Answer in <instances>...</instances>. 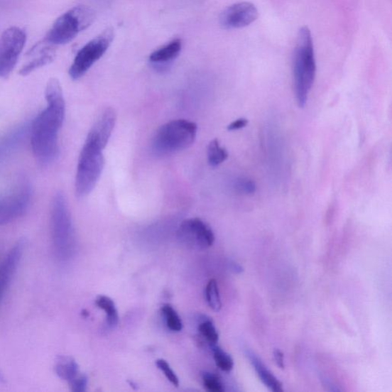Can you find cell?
<instances>
[{"mask_svg": "<svg viewBox=\"0 0 392 392\" xmlns=\"http://www.w3.org/2000/svg\"><path fill=\"white\" fill-rule=\"evenodd\" d=\"M46 107L31 126V145L36 160L42 164L53 162L60 153L58 134L65 116V102L61 85L55 78L45 88Z\"/></svg>", "mask_w": 392, "mask_h": 392, "instance_id": "6da1fadb", "label": "cell"}, {"mask_svg": "<svg viewBox=\"0 0 392 392\" xmlns=\"http://www.w3.org/2000/svg\"><path fill=\"white\" fill-rule=\"evenodd\" d=\"M293 70L297 102L300 107H305L317 72L312 38L307 26L302 27L298 33L294 49Z\"/></svg>", "mask_w": 392, "mask_h": 392, "instance_id": "7a4b0ae2", "label": "cell"}, {"mask_svg": "<svg viewBox=\"0 0 392 392\" xmlns=\"http://www.w3.org/2000/svg\"><path fill=\"white\" fill-rule=\"evenodd\" d=\"M104 148L91 137L87 136L78 159L75 178V193L84 198L94 189L104 165Z\"/></svg>", "mask_w": 392, "mask_h": 392, "instance_id": "3957f363", "label": "cell"}, {"mask_svg": "<svg viewBox=\"0 0 392 392\" xmlns=\"http://www.w3.org/2000/svg\"><path fill=\"white\" fill-rule=\"evenodd\" d=\"M197 131V125L190 121L168 122L156 133L152 151L158 156H168L187 149L194 143Z\"/></svg>", "mask_w": 392, "mask_h": 392, "instance_id": "277c9868", "label": "cell"}, {"mask_svg": "<svg viewBox=\"0 0 392 392\" xmlns=\"http://www.w3.org/2000/svg\"><path fill=\"white\" fill-rule=\"evenodd\" d=\"M94 19L95 12L91 7L75 6L56 19L43 41L53 46L70 43L78 33L89 27Z\"/></svg>", "mask_w": 392, "mask_h": 392, "instance_id": "5b68a950", "label": "cell"}, {"mask_svg": "<svg viewBox=\"0 0 392 392\" xmlns=\"http://www.w3.org/2000/svg\"><path fill=\"white\" fill-rule=\"evenodd\" d=\"M51 230L56 257L62 261L67 259L73 251L74 230L71 214L62 192H57L53 198Z\"/></svg>", "mask_w": 392, "mask_h": 392, "instance_id": "8992f818", "label": "cell"}, {"mask_svg": "<svg viewBox=\"0 0 392 392\" xmlns=\"http://www.w3.org/2000/svg\"><path fill=\"white\" fill-rule=\"evenodd\" d=\"M114 38V29L107 28L80 49L68 72L73 80H80L100 60L111 45Z\"/></svg>", "mask_w": 392, "mask_h": 392, "instance_id": "52a82bcc", "label": "cell"}, {"mask_svg": "<svg viewBox=\"0 0 392 392\" xmlns=\"http://www.w3.org/2000/svg\"><path fill=\"white\" fill-rule=\"evenodd\" d=\"M32 186L26 178H21L8 194L0 195V225L16 221L27 212L32 200Z\"/></svg>", "mask_w": 392, "mask_h": 392, "instance_id": "ba28073f", "label": "cell"}, {"mask_svg": "<svg viewBox=\"0 0 392 392\" xmlns=\"http://www.w3.org/2000/svg\"><path fill=\"white\" fill-rule=\"evenodd\" d=\"M26 42V32L18 27L9 28L0 36V77L11 74Z\"/></svg>", "mask_w": 392, "mask_h": 392, "instance_id": "9c48e42d", "label": "cell"}, {"mask_svg": "<svg viewBox=\"0 0 392 392\" xmlns=\"http://www.w3.org/2000/svg\"><path fill=\"white\" fill-rule=\"evenodd\" d=\"M178 238L186 246L195 250H204L212 246L214 234L209 225L195 218L185 220L178 230Z\"/></svg>", "mask_w": 392, "mask_h": 392, "instance_id": "30bf717a", "label": "cell"}, {"mask_svg": "<svg viewBox=\"0 0 392 392\" xmlns=\"http://www.w3.org/2000/svg\"><path fill=\"white\" fill-rule=\"evenodd\" d=\"M258 18L256 6L249 2H241L225 9L219 16V23L224 28H241L256 22Z\"/></svg>", "mask_w": 392, "mask_h": 392, "instance_id": "8fae6325", "label": "cell"}, {"mask_svg": "<svg viewBox=\"0 0 392 392\" xmlns=\"http://www.w3.org/2000/svg\"><path fill=\"white\" fill-rule=\"evenodd\" d=\"M24 246V241L19 240L9 251L1 266H0V301H1L9 283H11L19 261L22 258Z\"/></svg>", "mask_w": 392, "mask_h": 392, "instance_id": "7c38bea8", "label": "cell"}, {"mask_svg": "<svg viewBox=\"0 0 392 392\" xmlns=\"http://www.w3.org/2000/svg\"><path fill=\"white\" fill-rule=\"evenodd\" d=\"M116 123V113L113 109H107L95 122L89 136L105 148L109 143Z\"/></svg>", "mask_w": 392, "mask_h": 392, "instance_id": "4fadbf2b", "label": "cell"}, {"mask_svg": "<svg viewBox=\"0 0 392 392\" xmlns=\"http://www.w3.org/2000/svg\"><path fill=\"white\" fill-rule=\"evenodd\" d=\"M29 55L34 56L32 61H29L21 70L23 76L28 75L54 60L55 51L54 46L45 43L43 41L37 43L31 51Z\"/></svg>", "mask_w": 392, "mask_h": 392, "instance_id": "5bb4252c", "label": "cell"}, {"mask_svg": "<svg viewBox=\"0 0 392 392\" xmlns=\"http://www.w3.org/2000/svg\"><path fill=\"white\" fill-rule=\"evenodd\" d=\"M246 355L263 383L273 392H282L281 382L271 374L259 357L251 350L246 352Z\"/></svg>", "mask_w": 392, "mask_h": 392, "instance_id": "9a60e30c", "label": "cell"}, {"mask_svg": "<svg viewBox=\"0 0 392 392\" xmlns=\"http://www.w3.org/2000/svg\"><path fill=\"white\" fill-rule=\"evenodd\" d=\"M182 50V42L180 39H175L168 45L154 51L150 55V61L152 63L161 65L168 63L178 57Z\"/></svg>", "mask_w": 392, "mask_h": 392, "instance_id": "2e32d148", "label": "cell"}, {"mask_svg": "<svg viewBox=\"0 0 392 392\" xmlns=\"http://www.w3.org/2000/svg\"><path fill=\"white\" fill-rule=\"evenodd\" d=\"M27 132L28 125L19 127L0 142V160L9 153H11L22 142Z\"/></svg>", "mask_w": 392, "mask_h": 392, "instance_id": "e0dca14e", "label": "cell"}, {"mask_svg": "<svg viewBox=\"0 0 392 392\" xmlns=\"http://www.w3.org/2000/svg\"><path fill=\"white\" fill-rule=\"evenodd\" d=\"M55 374L62 380L72 381L80 375V367L77 362L70 357H61L55 368Z\"/></svg>", "mask_w": 392, "mask_h": 392, "instance_id": "ac0fdd59", "label": "cell"}, {"mask_svg": "<svg viewBox=\"0 0 392 392\" xmlns=\"http://www.w3.org/2000/svg\"><path fill=\"white\" fill-rule=\"evenodd\" d=\"M95 303L97 307L105 312L107 325L110 327H115L119 323V317L114 302L109 297L101 295L97 298Z\"/></svg>", "mask_w": 392, "mask_h": 392, "instance_id": "d6986e66", "label": "cell"}, {"mask_svg": "<svg viewBox=\"0 0 392 392\" xmlns=\"http://www.w3.org/2000/svg\"><path fill=\"white\" fill-rule=\"evenodd\" d=\"M228 158V151L220 146L217 139L210 142L208 146V160L210 165L215 168L227 160Z\"/></svg>", "mask_w": 392, "mask_h": 392, "instance_id": "ffe728a7", "label": "cell"}, {"mask_svg": "<svg viewBox=\"0 0 392 392\" xmlns=\"http://www.w3.org/2000/svg\"><path fill=\"white\" fill-rule=\"evenodd\" d=\"M205 298H207L209 307L213 311L219 312L221 310L222 305L219 290L217 281L214 279L210 280L208 283L207 288H205Z\"/></svg>", "mask_w": 392, "mask_h": 392, "instance_id": "44dd1931", "label": "cell"}, {"mask_svg": "<svg viewBox=\"0 0 392 392\" xmlns=\"http://www.w3.org/2000/svg\"><path fill=\"white\" fill-rule=\"evenodd\" d=\"M214 359L217 366L224 371H230L234 367V361L232 356L217 344H212Z\"/></svg>", "mask_w": 392, "mask_h": 392, "instance_id": "7402d4cb", "label": "cell"}, {"mask_svg": "<svg viewBox=\"0 0 392 392\" xmlns=\"http://www.w3.org/2000/svg\"><path fill=\"white\" fill-rule=\"evenodd\" d=\"M163 315L165 318L166 326L175 332H180L183 330V322L178 312H176L170 305H165L161 309Z\"/></svg>", "mask_w": 392, "mask_h": 392, "instance_id": "603a6c76", "label": "cell"}, {"mask_svg": "<svg viewBox=\"0 0 392 392\" xmlns=\"http://www.w3.org/2000/svg\"><path fill=\"white\" fill-rule=\"evenodd\" d=\"M199 330L203 337L205 338L211 345L217 344L219 337V333L212 320H205L202 321L199 326Z\"/></svg>", "mask_w": 392, "mask_h": 392, "instance_id": "cb8c5ba5", "label": "cell"}, {"mask_svg": "<svg viewBox=\"0 0 392 392\" xmlns=\"http://www.w3.org/2000/svg\"><path fill=\"white\" fill-rule=\"evenodd\" d=\"M203 384L210 392H224V388L219 378L209 372H205L202 375Z\"/></svg>", "mask_w": 392, "mask_h": 392, "instance_id": "d4e9b609", "label": "cell"}, {"mask_svg": "<svg viewBox=\"0 0 392 392\" xmlns=\"http://www.w3.org/2000/svg\"><path fill=\"white\" fill-rule=\"evenodd\" d=\"M156 365L163 372L166 379H168L174 386H179V379L178 376L175 375L168 361L164 359H158L156 361Z\"/></svg>", "mask_w": 392, "mask_h": 392, "instance_id": "484cf974", "label": "cell"}, {"mask_svg": "<svg viewBox=\"0 0 392 392\" xmlns=\"http://www.w3.org/2000/svg\"><path fill=\"white\" fill-rule=\"evenodd\" d=\"M234 188L242 194L252 195L256 192V184L251 180L241 178L235 182Z\"/></svg>", "mask_w": 392, "mask_h": 392, "instance_id": "4316f807", "label": "cell"}, {"mask_svg": "<svg viewBox=\"0 0 392 392\" xmlns=\"http://www.w3.org/2000/svg\"><path fill=\"white\" fill-rule=\"evenodd\" d=\"M87 377L85 375H78L70 382L72 390L75 392H84L87 386Z\"/></svg>", "mask_w": 392, "mask_h": 392, "instance_id": "83f0119b", "label": "cell"}, {"mask_svg": "<svg viewBox=\"0 0 392 392\" xmlns=\"http://www.w3.org/2000/svg\"><path fill=\"white\" fill-rule=\"evenodd\" d=\"M249 124V121L246 119H240L233 121L228 126V131H234L244 129Z\"/></svg>", "mask_w": 392, "mask_h": 392, "instance_id": "f1b7e54d", "label": "cell"}, {"mask_svg": "<svg viewBox=\"0 0 392 392\" xmlns=\"http://www.w3.org/2000/svg\"><path fill=\"white\" fill-rule=\"evenodd\" d=\"M274 361H276L277 366L281 369H284L285 368V364H284V355L280 349H274L273 352Z\"/></svg>", "mask_w": 392, "mask_h": 392, "instance_id": "f546056e", "label": "cell"}, {"mask_svg": "<svg viewBox=\"0 0 392 392\" xmlns=\"http://www.w3.org/2000/svg\"><path fill=\"white\" fill-rule=\"evenodd\" d=\"M231 268L232 270L235 272V273H241L244 271L243 268L239 266V263H235V262H232L231 263Z\"/></svg>", "mask_w": 392, "mask_h": 392, "instance_id": "4dcf8cb0", "label": "cell"}]
</instances>
